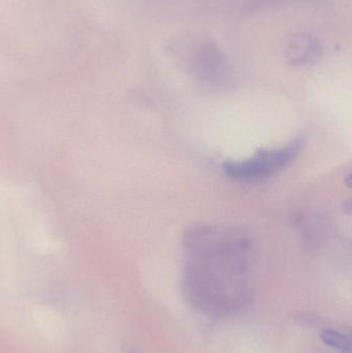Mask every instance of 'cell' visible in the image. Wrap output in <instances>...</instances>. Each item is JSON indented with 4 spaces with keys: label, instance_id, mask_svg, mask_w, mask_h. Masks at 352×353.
Masks as SVG:
<instances>
[{
    "label": "cell",
    "instance_id": "obj_6",
    "mask_svg": "<svg viewBox=\"0 0 352 353\" xmlns=\"http://www.w3.org/2000/svg\"><path fill=\"white\" fill-rule=\"evenodd\" d=\"M132 353H136V352H132Z\"/></svg>",
    "mask_w": 352,
    "mask_h": 353
},
{
    "label": "cell",
    "instance_id": "obj_5",
    "mask_svg": "<svg viewBox=\"0 0 352 353\" xmlns=\"http://www.w3.org/2000/svg\"><path fill=\"white\" fill-rule=\"evenodd\" d=\"M324 344L343 353H349L351 350V338L340 332L332 329L324 330L322 333Z\"/></svg>",
    "mask_w": 352,
    "mask_h": 353
},
{
    "label": "cell",
    "instance_id": "obj_1",
    "mask_svg": "<svg viewBox=\"0 0 352 353\" xmlns=\"http://www.w3.org/2000/svg\"><path fill=\"white\" fill-rule=\"evenodd\" d=\"M184 292L211 314L227 315L247 304L251 294L254 242L234 226L196 225L183 236Z\"/></svg>",
    "mask_w": 352,
    "mask_h": 353
},
{
    "label": "cell",
    "instance_id": "obj_3",
    "mask_svg": "<svg viewBox=\"0 0 352 353\" xmlns=\"http://www.w3.org/2000/svg\"><path fill=\"white\" fill-rule=\"evenodd\" d=\"M191 68L198 84L207 90H221L233 81L227 57L213 43H205L198 48L192 57Z\"/></svg>",
    "mask_w": 352,
    "mask_h": 353
},
{
    "label": "cell",
    "instance_id": "obj_2",
    "mask_svg": "<svg viewBox=\"0 0 352 353\" xmlns=\"http://www.w3.org/2000/svg\"><path fill=\"white\" fill-rule=\"evenodd\" d=\"M303 146L302 139H293L283 146L262 149L248 159L227 161L222 170L231 180L243 183L258 182L287 167L299 155Z\"/></svg>",
    "mask_w": 352,
    "mask_h": 353
},
{
    "label": "cell",
    "instance_id": "obj_4",
    "mask_svg": "<svg viewBox=\"0 0 352 353\" xmlns=\"http://www.w3.org/2000/svg\"><path fill=\"white\" fill-rule=\"evenodd\" d=\"M322 43L309 33L293 35L287 45L285 58L293 66H307L316 63L322 57Z\"/></svg>",
    "mask_w": 352,
    "mask_h": 353
}]
</instances>
